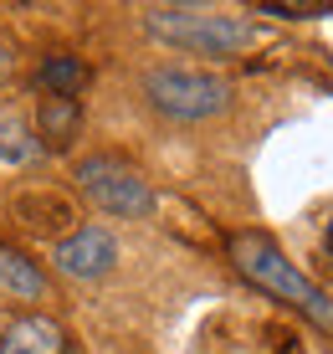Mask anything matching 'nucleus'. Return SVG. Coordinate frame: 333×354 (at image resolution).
<instances>
[{
  "instance_id": "f257e3e1",
  "label": "nucleus",
  "mask_w": 333,
  "mask_h": 354,
  "mask_svg": "<svg viewBox=\"0 0 333 354\" xmlns=\"http://www.w3.org/2000/svg\"><path fill=\"white\" fill-rule=\"evenodd\" d=\"M231 262L246 283H256L262 292H272L277 303H287L292 313H303L313 328L333 334V292H323L307 272H298V262L262 231H236L231 236Z\"/></svg>"
},
{
  "instance_id": "f03ea898",
  "label": "nucleus",
  "mask_w": 333,
  "mask_h": 354,
  "mask_svg": "<svg viewBox=\"0 0 333 354\" xmlns=\"http://www.w3.org/2000/svg\"><path fill=\"white\" fill-rule=\"evenodd\" d=\"M139 21L154 41L175 46V52H190V57H241L256 41L251 21L231 16V10H216V6H180V0L175 6H144Z\"/></svg>"
},
{
  "instance_id": "7ed1b4c3",
  "label": "nucleus",
  "mask_w": 333,
  "mask_h": 354,
  "mask_svg": "<svg viewBox=\"0 0 333 354\" xmlns=\"http://www.w3.org/2000/svg\"><path fill=\"white\" fill-rule=\"evenodd\" d=\"M144 103L159 118H169V124H205V118L231 108V82L220 72H205V67L164 62V67L144 72Z\"/></svg>"
},
{
  "instance_id": "20e7f679",
  "label": "nucleus",
  "mask_w": 333,
  "mask_h": 354,
  "mask_svg": "<svg viewBox=\"0 0 333 354\" xmlns=\"http://www.w3.org/2000/svg\"><path fill=\"white\" fill-rule=\"evenodd\" d=\"M72 180H77L82 201H88L93 211L113 216V221H144L159 205V195H154L149 180H144V169H133L123 154H82L77 169H72Z\"/></svg>"
},
{
  "instance_id": "39448f33",
  "label": "nucleus",
  "mask_w": 333,
  "mask_h": 354,
  "mask_svg": "<svg viewBox=\"0 0 333 354\" xmlns=\"http://www.w3.org/2000/svg\"><path fill=\"white\" fill-rule=\"evenodd\" d=\"M52 262L61 277H72V283H97V277H108L118 267V236L108 226H72L61 241H52Z\"/></svg>"
},
{
  "instance_id": "423d86ee",
  "label": "nucleus",
  "mask_w": 333,
  "mask_h": 354,
  "mask_svg": "<svg viewBox=\"0 0 333 354\" xmlns=\"http://www.w3.org/2000/svg\"><path fill=\"white\" fill-rule=\"evenodd\" d=\"M0 354H67V334L46 313H21L0 328Z\"/></svg>"
},
{
  "instance_id": "0eeeda50",
  "label": "nucleus",
  "mask_w": 333,
  "mask_h": 354,
  "mask_svg": "<svg viewBox=\"0 0 333 354\" xmlns=\"http://www.w3.org/2000/svg\"><path fill=\"white\" fill-rule=\"evenodd\" d=\"M77 129H82V108H77V97H41L36 103V144H41V154L46 149H72L77 144Z\"/></svg>"
},
{
  "instance_id": "6e6552de",
  "label": "nucleus",
  "mask_w": 333,
  "mask_h": 354,
  "mask_svg": "<svg viewBox=\"0 0 333 354\" xmlns=\"http://www.w3.org/2000/svg\"><path fill=\"white\" fill-rule=\"evenodd\" d=\"M36 88H41V97H77L88 88V62L72 52H46L36 62Z\"/></svg>"
},
{
  "instance_id": "1a4fd4ad",
  "label": "nucleus",
  "mask_w": 333,
  "mask_h": 354,
  "mask_svg": "<svg viewBox=\"0 0 333 354\" xmlns=\"http://www.w3.org/2000/svg\"><path fill=\"white\" fill-rule=\"evenodd\" d=\"M0 288H6L10 298H21V303H41L46 298V272L26 257V252H16V247L0 241Z\"/></svg>"
},
{
  "instance_id": "9d476101",
  "label": "nucleus",
  "mask_w": 333,
  "mask_h": 354,
  "mask_svg": "<svg viewBox=\"0 0 333 354\" xmlns=\"http://www.w3.org/2000/svg\"><path fill=\"white\" fill-rule=\"evenodd\" d=\"M16 216H21L31 231H46V236H57V241L72 231V221H77V211H72L57 190H46V195H21V201H16Z\"/></svg>"
},
{
  "instance_id": "9b49d317",
  "label": "nucleus",
  "mask_w": 333,
  "mask_h": 354,
  "mask_svg": "<svg viewBox=\"0 0 333 354\" xmlns=\"http://www.w3.org/2000/svg\"><path fill=\"white\" fill-rule=\"evenodd\" d=\"M41 144H36L31 124L21 113H0V165H36Z\"/></svg>"
},
{
  "instance_id": "f8f14e48",
  "label": "nucleus",
  "mask_w": 333,
  "mask_h": 354,
  "mask_svg": "<svg viewBox=\"0 0 333 354\" xmlns=\"http://www.w3.org/2000/svg\"><path fill=\"white\" fill-rule=\"evenodd\" d=\"M256 16H282V21H318V16H333V6H313V0H272V6H256Z\"/></svg>"
},
{
  "instance_id": "ddd939ff",
  "label": "nucleus",
  "mask_w": 333,
  "mask_h": 354,
  "mask_svg": "<svg viewBox=\"0 0 333 354\" xmlns=\"http://www.w3.org/2000/svg\"><path fill=\"white\" fill-rule=\"evenodd\" d=\"M10 72H16V46L0 36V82H10Z\"/></svg>"
}]
</instances>
